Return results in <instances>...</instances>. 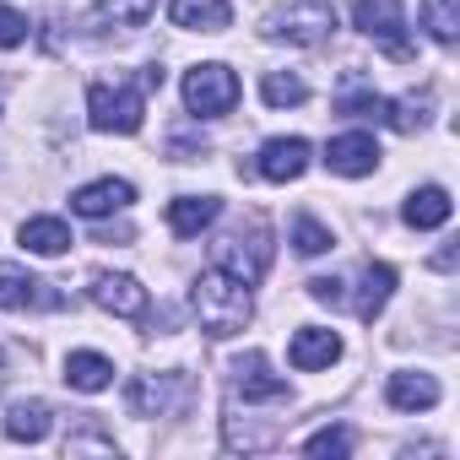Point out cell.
<instances>
[{
  "label": "cell",
  "instance_id": "6",
  "mask_svg": "<svg viewBox=\"0 0 460 460\" xmlns=\"http://www.w3.org/2000/svg\"><path fill=\"white\" fill-rule=\"evenodd\" d=\"M352 22L363 39L385 44L390 60H411V39H406V12L395 6V0H358L352 6Z\"/></svg>",
  "mask_w": 460,
  "mask_h": 460
},
{
  "label": "cell",
  "instance_id": "33",
  "mask_svg": "<svg viewBox=\"0 0 460 460\" xmlns=\"http://www.w3.org/2000/svg\"><path fill=\"white\" fill-rule=\"evenodd\" d=\"M433 271H455V244H444V250L433 255Z\"/></svg>",
  "mask_w": 460,
  "mask_h": 460
},
{
  "label": "cell",
  "instance_id": "14",
  "mask_svg": "<svg viewBox=\"0 0 460 460\" xmlns=\"http://www.w3.org/2000/svg\"><path fill=\"white\" fill-rule=\"evenodd\" d=\"M136 200V184L130 179H93V184H82L76 195H71V211L76 217H114V211H125Z\"/></svg>",
  "mask_w": 460,
  "mask_h": 460
},
{
  "label": "cell",
  "instance_id": "9",
  "mask_svg": "<svg viewBox=\"0 0 460 460\" xmlns=\"http://www.w3.org/2000/svg\"><path fill=\"white\" fill-rule=\"evenodd\" d=\"M222 266L234 271V277H244V282H261L266 266H271V234H266V222L239 227V234L222 244Z\"/></svg>",
  "mask_w": 460,
  "mask_h": 460
},
{
  "label": "cell",
  "instance_id": "17",
  "mask_svg": "<svg viewBox=\"0 0 460 460\" xmlns=\"http://www.w3.org/2000/svg\"><path fill=\"white\" fill-rule=\"evenodd\" d=\"M449 211H455L449 190H444V184H422V190H411V195H406L401 222H406V227H417V234H428V227H444V222H449Z\"/></svg>",
  "mask_w": 460,
  "mask_h": 460
},
{
  "label": "cell",
  "instance_id": "2",
  "mask_svg": "<svg viewBox=\"0 0 460 460\" xmlns=\"http://www.w3.org/2000/svg\"><path fill=\"white\" fill-rule=\"evenodd\" d=\"M146 119V87L136 82H93L87 87V125L103 136H136Z\"/></svg>",
  "mask_w": 460,
  "mask_h": 460
},
{
  "label": "cell",
  "instance_id": "12",
  "mask_svg": "<svg viewBox=\"0 0 460 460\" xmlns=\"http://www.w3.org/2000/svg\"><path fill=\"white\" fill-rule=\"evenodd\" d=\"M304 168H309V141H304V136H271V141L261 146V163H255V173L271 179V184H288V179H298Z\"/></svg>",
  "mask_w": 460,
  "mask_h": 460
},
{
  "label": "cell",
  "instance_id": "3",
  "mask_svg": "<svg viewBox=\"0 0 460 460\" xmlns=\"http://www.w3.org/2000/svg\"><path fill=\"white\" fill-rule=\"evenodd\" d=\"M331 33H336V6L331 0H288L282 12L266 17V39H277V44L309 49V44H325Z\"/></svg>",
  "mask_w": 460,
  "mask_h": 460
},
{
  "label": "cell",
  "instance_id": "24",
  "mask_svg": "<svg viewBox=\"0 0 460 460\" xmlns=\"http://www.w3.org/2000/svg\"><path fill=\"white\" fill-rule=\"evenodd\" d=\"M428 114H433V93H406V98L385 103V125H395L401 136H417L428 125Z\"/></svg>",
  "mask_w": 460,
  "mask_h": 460
},
{
  "label": "cell",
  "instance_id": "21",
  "mask_svg": "<svg viewBox=\"0 0 460 460\" xmlns=\"http://www.w3.org/2000/svg\"><path fill=\"white\" fill-rule=\"evenodd\" d=\"M217 211H222L217 195H179V200H168V227H173L179 239H195L200 227L217 222Z\"/></svg>",
  "mask_w": 460,
  "mask_h": 460
},
{
  "label": "cell",
  "instance_id": "19",
  "mask_svg": "<svg viewBox=\"0 0 460 460\" xmlns=\"http://www.w3.org/2000/svg\"><path fill=\"white\" fill-rule=\"evenodd\" d=\"M49 428H55V406H49V401H39V395L12 401V411H6V438L39 444V438H49Z\"/></svg>",
  "mask_w": 460,
  "mask_h": 460
},
{
  "label": "cell",
  "instance_id": "13",
  "mask_svg": "<svg viewBox=\"0 0 460 460\" xmlns=\"http://www.w3.org/2000/svg\"><path fill=\"white\" fill-rule=\"evenodd\" d=\"M325 168H331V173H347V179H363V173H374V168H379V141H374V136H363V130L336 136V141L325 146Z\"/></svg>",
  "mask_w": 460,
  "mask_h": 460
},
{
  "label": "cell",
  "instance_id": "28",
  "mask_svg": "<svg viewBox=\"0 0 460 460\" xmlns=\"http://www.w3.org/2000/svg\"><path fill=\"white\" fill-rule=\"evenodd\" d=\"M293 250L298 255H325L331 250V227H320L314 217H298L293 222Z\"/></svg>",
  "mask_w": 460,
  "mask_h": 460
},
{
  "label": "cell",
  "instance_id": "26",
  "mask_svg": "<svg viewBox=\"0 0 460 460\" xmlns=\"http://www.w3.org/2000/svg\"><path fill=\"white\" fill-rule=\"evenodd\" d=\"M261 98H266L271 109H293V103H304V98H309V82H304V76H293V71H266Z\"/></svg>",
  "mask_w": 460,
  "mask_h": 460
},
{
  "label": "cell",
  "instance_id": "23",
  "mask_svg": "<svg viewBox=\"0 0 460 460\" xmlns=\"http://www.w3.org/2000/svg\"><path fill=\"white\" fill-rule=\"evenodd\" d=\"M22 250H33V255H66L71 250V227L60 217H33V222H22Z\"/></svg>",
  "mask_w": 460,
  "mask_h": 460
},
{
  "label": "cell",
  "instance_id": "22",
  "mask_svg": "<svg viewBox=\"0 0 460 460\" xmlns=\"http://www.w3.org/2000/svg\"><path fill=\"white\" fill-rule=\"evenodd\" d=\"M66 385L98 395V390L114 385V363H109L103 352H71V358H66Z\"/></svg>",
  "mask_w": 460,
  "mask_h": 460
},
{
  "label": "cell",
  "instance_id": "30",
  "mask_svg": "<svg viewBox=\"0 0 460 460\" xmlns=\"http://www.w3.org/2000/svg\"><path fill=\"white\" fill-rule=\"evenodd\" d=\"M66 455H114V433H98V428H76L66 438Z\"/></svg>",
  "mask_w": 460,
  "mask_h": 460
},
{
  "label": "cell",
  "instance_id": "11",
  "mask_svg": "<svg viewBox=\"0 0 460 460\" xmlns=\"http://www.w3.org/2000/svg\"><path fill=\"white\" fill-rule=\"evenodd\" d=\"M234 395L239 401H288V379L282 374H271V363H266V352H244V358H234Z\"/></svg>",
  "mask_w": 460,
  "mask_h": 460
},
{
  "label": "cell",
  "instance_id": "4",
  "mask_svg": "<svg viewBox=\"0 0 460 460\" xmlns=\"http://www.w3.org/2000/svg\"><path fill=\"white\" fill-rule=\"evenodd\" d=\"M190 395H195L190 374L163 368V374H136L125 390V406H130V417H173V411H184Z\"/></svg>",
  "mask_w": 460,
  "mask_h": 460
},
{
  "label": "cell",
  "instance_id": "8",
  "mask_svg": "<svg viewBox=\"0 0 460 460\" xmlns=\"http://www.w3.org/2000/svg\"><path fill=\"white\" fill-rule=\"evenodd\" d=\"M87 298H93L103 314H119V320H146V309H152L146 288H141L136 277H125V271H98L93 288H87Z\"/></svg>",
  "mask_w": 460,
  "mask_h": 460
},
{
  "label": "cell",
  "instance_id": "20",
  "mask_svg": "<svg viewBox=\"0 0 460 460\" xmlns=\"http://www.w3.org/2000/svg\"><path fill=\"white\" fill-rule=\"evenodd\" d=\"M438 379L433 374H390V385H385V401L395 406V411H428V406H438Z\"/></svg>",
  "mask_w": 460,
  "mask_h": 460
},
{
  "label": "cell",
  "instance_id": "29",
  "mask_svg": "<svg viewBox=\"0 0 460 460\" xmlns=\"http://www.w3.org/2000/svg\"><path fill=\"white\" fill-rule=\"evenodd\" d=\"M304 455H331V460H341V455H352V433H347V428H320V433L304 438Z\"/></svg>",
  "mask_w": 460,
  "mask_h": 460
},
{
  "label": "cell",
  "instance_id": "15",
  "mask_svg": "<svg viewBox=\"0 0 460 460\" xmlns=\"http://www.w3.org/2000/svg\"><path fill=\"white\" fill-rule=\"evenodd\" d=\"M336 358H341V336H336V331H325V325H304V331L293 336V347H288V363H293L298 374L331 368Z\"/></svg>",
  "mask_w": 460,
  "mask_h": 460
},
{
  "label": "cell",
  "instance_id": "18",
  "mask_svg": "<svg viewBox=\"0 0 460 460\" xmlns=\"http://www.w3.org/2000/svg\"><path fill=\"white\" fill-rule=\"evenodd\" d=\"M168 17L184 33H222L227 22H234V6H227V0H173Z\"/></svg>",
  "mask_w": 460,
  "mask_h": 460
},
{
  "label": "cell",
  "instance_id": "31",
  "mask_svg": "<svg viewBox=\"0 0 460 460\" xmlns=\"http://www.w3.org/2000/svg\"><path fill=\"white\" fill-rule=\"evenodd\" d=\"M28 17L22 12H12V6H0V49H17V44H28Z\"/></svg>",
  "mask_w": 460,
  "mask_h": 460
},
{
  "label": "cell",
  "instance_id": "10",
  "mask_svg": "<svg viewBox=\"0 0 460 460\" xmlns=\"http://www.w3.org/2000/svg\"><path fill=\"white\" fill-rule=\"evenodd\" d=\"M152 12H157V0H98V6L82 17V28H87L93 39L136 33V28H146V22H152Z\"/></svg>",
  "mask_w": 460,
  "mask_h": 460
},
{
  "label": "cell",
  "instance_id": "25",
  "mask_svg": "<svg viewBox=\"0 0 460 460\" xmlns=\"http://www.w3.org/2000/svg\"><path fill=\"white\" fill-rule=\"evenodd\" d=\"M422 28L433 44H455L460 39V0H422Z\"/></svg>",
  "mask_w": 460,
  "mask_h": 460
},
{
  "label": "cell",
  "instance_id": "32",
  "mask_svg": "<svg viewBox=\"0 0 460 460\" xmlns=\"http://www.w3.org/2000/svg\"><path fill=\"white\" fill-rule=\"evenodd\" d=\"M309 298H314V304H341V282H336V277H314V282H309Z\"/></svg>",
  "mask_w": 460,
  "mask_h": 460
},
{
  "label": "cell",
  "instance_id": "16",
  "mask_svg": "<svg viewBox=\"0 0 460 460\" xmlns=\"http://www.w3.org/2000/svg\"><path fill=\"white\" fill-rule=\"evenodd\" d=\"M390 293H395V266H363V277H358V298H352V314L363 320V325H374L379 314H385V304H390Z\"/></svg>",
  "mask_w": 460,
  "mask_h": 460
},
{
  "label": "cell",
  "instance_id": "7",
  "mask_svg": "<svg viewBox=\"0 0 460 460\" xmlns=\"http://www.w3.org/2000/svg\"><path fill=\"white\" fill-rule=\"evenodd\" d=\"M0 309H33V314H49V309H66V293L12 261H0Z\"/></svg>",
  "mask_w": 460,
  "mask_h": 460
},
{
  "label": "cell",
  "instance_id": "27",
  "mask_svg": "<svg viewBox=\"0 0 460 460\" xmlns=\"http://www.w3.org/2000/svg\"><path fill=\"white\" fill-rule=\"evenodd\" d=\"M336 114H347V119H385V98L352 76V82H347V93L336 98Z\"/></svg>",
  "mask_w": 460,
  "mask_h": 460
},
{
  "label": "cell",
  "instance_id": "1",
  "mask_svg": "<svg viewBox=\"0 0 460 460\" xmlns=\"http://www.w3.org/2000/svg\"><path fill=\"white\" fill-rule=\"evenodd\" d=\"M190 309H195V320H200V331H206L211 341H227V336H239V331L250 325V314H255V304H250V282L234 277L227 266H211V271L195 277V288H190Z\"/></svg>",
  "mask_w": 460,
  "mask_h": 460
},
{
  "label": "cell",
  "instance_id": "5",
  "mask_svg": "<svg viewBox=\"0 0 460 460\" xmlns=\"http://www.w3.org/2000/svg\"><path fill=\"white\" fill-rule=\"evenodd\" d=\"M234 103H239V76L227 71L222 60L195 66V71L184 76V109H190V114L217 119V114H234Z\"/></svg>",
  "mask_w": 460,
  "mask_h": 460
}]
</instances>
